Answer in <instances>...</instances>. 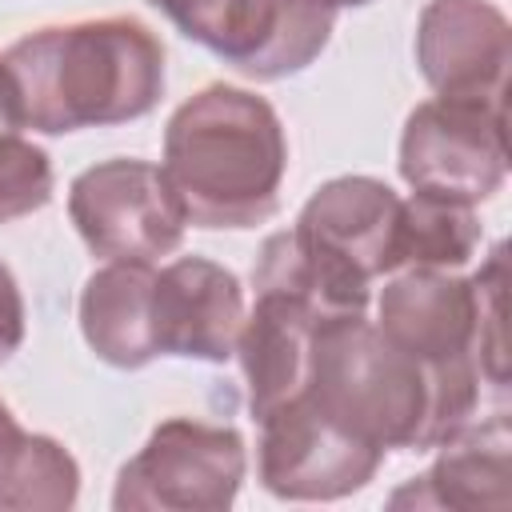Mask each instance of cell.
I'll list each match as a JSON object with an SVG mask.
<instances>
[{"label":"cell","mask_w":512,"mask_h":512,"mask_svg":"<svg viewBox=\"0 0 512 512\" xmlns=\"http://www.w3.org/2000/svg\"><path fill=\"white\" fill-rule=\"evenodd\" d=\"M164 80V44L136 16L48 24L0 52L8 124L44 136L140 120Z\"/></svg>","instance_id":"cell-1"},{"label":"cell","mask_w":512,"mask_h":512,"mask_svg":"<svg viewBox=\"0 0 512 512\" xmlns=\"http://www.w3.org/2000/svg\"><path fill=\"white\" fill-rule=\"evenodd\" d=\"M160 168L188 224L256 228L280 208L288 136L264 96L208 84L168 116Z\"/></svg>","instance_id":"cell-2"},{"label":"cell","mask_w":512,"mask_h":512,"mask_svg":"<svg viewBox=\"0 0 512 512\" xmlns=\"http://www.w3.org/2000/svg\"><path fill=\"white\" fill-rule=\"evenodd\" d=\"M304 396L376 448H432V372L368 312L320 324Z\"/></svg>","instance_id":"cell-3"},{"label":"cell","mask_w":512,"mask_h":512,"mask_svg":"<svg viewBox=\"0 0 512 512\" xmlns=\"http://www.w3.org/2000/svg\"><path fill=\"white\" fill-rule=\"evenodd\" d=\"M376 328L428 368L472 360L488 380L508 388L504 244H492L488 260L472 276L440 268L392 272L376 300Z\"/></svg>","instance_id":"cell-4"},{"label":"cell","mask_w":512,"mask_h":512,"mask_svg":"<svg viewBox=\"0 0 512 512\" xmlns=\"http://www.w3.org/2000/svg\"><path fill=\"white\" fill-rule=\"evenodd\" d=\"M168 24L252 80L304 72L332 36V0H148Z\"/></svg>","instance_id":"cell-5"},{"label":"cell","mask_w":512,"mask_h":512,"mask_svg":"<svg viewBox=\"0 0 512 512\" xmlns=\"http://www.w3.org/2000/svg\"><path fill=\"white\" fill-rule=\"evenodd\" d=\"M248 472L244 436L228 424L172 416L124 460L112 488L116 512H224Z\"/></svg>","instance_id":"cell-6"},{"label":"cell","mask_w":512,"mask_h":512,"mask_svg":"<svg viewBox=\"0 0 512 512\" xmlns=\"http://www.w3.org/2000/svg\"><path fill=\"white\" fill-rule=\"evenodd\" d=\"M68 216L84 248L100 260L156 264L184 244V204L164 168L116 156L84 168L68 188Z\"/></svg>","instance_id":"cell-7"},{"label":"cell","mask_w":512,"mask_h":512,"mask_svg":"<svg viewBox=\"0 0 512 512\" xmlns=\"http://www.w3.org/2000/svg\"><path fill=\"white\" fill-rule=\"evenodd\" d=\"M396 168L412 192H436L464 204L488 200L508 176L504 104L452 96L416 104L400 132Z\"/></svg>","instance_id":"cell-8"},{"label":"cell","mask_w":512,"mask_h":512,"mask_svg":"<svg viewBox=\"0 0 512 512\" xmlns=\"http://www.w3.org/2000/svg\"><path fill=\"white\" fill-rule=\"evenodd\" d=\"M256 424V472L260 484L280 500H344L360 492L384 464V448L336 424L304 392Z\"/></svg>","instance_id":"cell-9"},{"label":"cell","mask_w":512,"mask_h":512,"mask_svg":"<svg viewBox=\"0 0 512 512\" xmlns=\"http://www.w3.org/2000/svg\"><path fill=\"white\" fill-rule=\"evenodd\" d=\"M412 48L436 96L504 104L512 28L492 0H428Z\"/></svg>","instance_id":"cell-10"},{"label":"cell","mask_w":512,"mask_h":512,"mask_svg":"<svg viewBox=\"0 0 512 512\" xmlns=\"http://www.w3.org/2000/svg\"><path fill=\"white\" fill-rule=\"evenodd\" d=\"M244 288L236 272L208 256H176L156 268L152 340L156 356L224 364L236 356L244 328Z\"/></svg>","instance_id":"cell-11"},{"label":"cell","mask_w":512,"mask_h":512,"mask_svg":"<svg viewBox=\"0 0 512 512\" xmlns=\"http://www.w3.org/2000/svg\"><path fill=\"white\" fill-rule=\"evenodd\" d=\"M396 228L400 196L376 176H336L320 184L292 224L304 244L364 284L396 272Z\"/></svg>","instance_id":"cell-12"},{"label":"cell","mask_w":512,"mask_h":512,"mask_svg":"<svg viewBox=\"0 0 512 512\" xmlns=\"http://www.w3.org/2000/svg\"><path fill=\"white\" fill-rule=\"evenodd\" d=\"M320 324L328 320L304 300L280 288H256V304L244 316L236 340V360L248 384L252 420H264L272 408L296 400L308 388Z\"/></svg>","instance_id":"cell-13"},{"label":"cell","mask_w":512,"mask_h":512,"mask_svg":"<svg viewBox=\"0 0 512 512\" xmlns=\"http://www.w3.org/2000/svg\"><path fill=\"white\" fill-rule=\"evenodd\" d=\"M152 284L156 264L144 260H108L84 280L76 316L96 360L112 368H144L156 360Z\"/></svg>","instance_id":"cell-14"},{"label":"cell","mask_w":512,"mask_h":512,"mask_svg":"<svg viewBox=\"0 0 512 512\" xmlns=\"http://www.w3.org/2000/svg\"><path fill=\"white\" fill-rule=\"evenodd\" d=\"M512 500V452L508 424L468 432L440 448L432 468L388 496L392 508H460L504 512Z\"/></svg>","instance_id":"cell-15"},{"label":"cell","mask_w":512,"mask_h":512,"mask_svg":"<svg viewBox=\"0 0 512 512\" xmlns=\"http://www.w3.org/2000/svg\"><path fill=\"white\" fill-rule=\"evenodd\" d=\"M252 288H280L308 308H316L324 320L336 316H360L372 304V284L360 276L344 272L328 256H320L312 244H304L292 228L272 232L260 244L256 268H252Z\"/></svg>","instance_id":"cell-16"},{"label":"cell","mask_w":512,"mask_h":512,"mask_svg":"<svg viewBox=\"0 0 512 512\" xmlns=\"http://www.w3.org/2000/svg\"><path fill=\"white\" fill-rule=\"evenodd\" d=\"M480 216L476 204L448 200L436 192H412L400 200L396 228V272L400 268H440L460 272L480 248Z\"/></svg>","instance_id":"cell-17"},{"label":"cell","mask_w":512,"mask_h":512,"mask_svg":"<svg viewBox=\"0 0 512 512\" xmlns=\"http://www.w3.org/2000/svg\"><path fill=\"white\" fill-rule=\"evenodd\" d=\"M80 496V464L76 456L44 432H28L24 452L0 492L4 512H64Z\"/></svg>","instance_id":"cell-18"},{"label":"cell","mask_w":512,"mask_h":512,"mask_svg":"<svg viewBox=\"0 0 512 512\" xmlns=\"http://www.w3.org/2000/svg\"><path fill=\"white\" fill-rule=\"evenodd\" d=\"M56 192L52 156L20 132H0V224L40 212Z\"/></svg>","instance_id":"cell-19"},{"label":"cell","mask_w":512,"mask_h":512,"mask_svg":"<svg viewBox=\"0 0 512 512\" xmlns=\"http://www.w3.org/2000/svg\"><path fill=\"white\" fill-rule=\"evenodd\" d=\"M24 296H20V284L12 276V268L0 260V364L12 360V352H20L24 344Z\"/></svg>","instance_id":"cell-20"},{"label":"cell","mask_w":512,"mask_h":512,"mask_svg":"<svg viewBox=\"0 0 512 512\" xmlns=\"http://www.w3.org/2000/svg\"><path fill=\"white\" fill-rule=\"evenodd\" d=\"M24 440H28V432L20 428V420L12 416V408L0 400V492H4L12 468H16L20 452H24Z\"/></svg>","instance_id":"cell-21"},{"label":"cell","mask_w":512,"mask_h":512,"mask_svg":"<svg viewBox=\"0 0 512 512\" xmlns=\"http://www.w3.org/2000/svg\"><path fill=\"white\" fill-rule=\"evenodd\" d=\"M0 132H16V128L8 124V112H4V96H0Z\"/></svg>","instance_id":"cell-22"},{"label":"cell","mask_w":512,"mask_h":512,"mask_svg":"<svg viewBox=\"0 0 512 512\" xmlns=\"http://www.w3.org/2000/svg\"><path fill=\"white\" fill-rule=\"evenodd\" d=\"M336 8H360V4H372V0H332Z\"/></svg>","instance_id":"cell-23"}]
</instances>
